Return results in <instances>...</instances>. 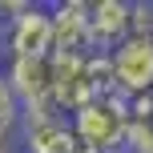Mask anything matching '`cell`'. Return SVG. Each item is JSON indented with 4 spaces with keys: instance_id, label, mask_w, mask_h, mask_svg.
I'll return each instance as SVG.
<instances>
[{
    "instance_id": "cell-6",
    "label": "cell",
    "mask_w": 153,
    "mask_h": 153,
    "mask_svg": "<svg viewBox=\"0 0 153 153\" xmlns=\"http://www.w3.org/2000/svg\"><path fill=\"white\" fill-rule=\"evenodd\" d=\"M89 28H93L97 53H113L121 40L133 36L129 4L125 0H89Z\"/></svg>"
},
{
    "instance_id": "cell-7",
    "label": "cell",
    "mask_w": 153,
    "mask_h": 153,
    "mask_svg": "<svg viewBox=\"0 0 153 153\" xmlns=\"http://www.w3.org/2000/svg\"><path fill=\"white\" fill-rule=\"evenodd\" d=\"M129 153H153V89L129 101Z\"/></svg>"
},
{
    "instance_id": "cell-4",
    "label": "cell",
    "mask_w": 153,
    "mask_h": 153,
    "mask_svg": "<svg viewBox=\"0 0 153 153\" xmlns=\"http://www.w3.org/2000/svg\"><path fill=\"white\" fill-rule=\"evenodd\" d=\"M4 81L20 109H53V56H16L4 65Z\"/></svg>"
},
{
    "instance_id": "cell-3",
    "label": "cell",
    "mask_w": 153,
    "mask_h": 153,
    "mask_svg": "<svg viewBox=\"0 0 153 153\" xmlns=\"http://www.w3.org/2000/svg\"><path fill=\"white\" fill-rule=\"evenodd\" d=\"M48 20H53V56H93V28H89V0H65V4L48 8Z\"/></svg>"
},
{
    "instance_id": "cell-8",
    "label": "cell",
    "mask_w": 153,
    "mask_h": 153,
    "mask_svg": "<svg viewBox=\"0 0 153 153\" xmlns=\"http://www.w3.org/2000/svg\"><path fill=\"white\" fill-rule=\"evenodd\" d=\"M20 133V101L12 97L4 73H0V141H16Z\"/></svg>"
},
{
    "instance_id": "cell-9",
    "label": "cell",
    "mask_w": 153,
    "mask_h": 153,
    "mask_svg": "<svg viewBox=\"0 0 153 153\" xmlns=\"http://www.w3.org/2000/svg\"><path fill=\"white\" fill-rule=\"evenodd\" d=\"M0 153H16V141H0Z\"/></svg>"
},
{
    "instance_id": "cell-2",
    "label": "cell",
    "mask_w": 153,
    "mask_h": 153,
    "mask_svg": "<svg viewBox=\"0 0 153 153\" xmlns=\"http://www.w3.org/2000/svg\"><path fill=\"white\" fill-rule=\"evenodd\" d=\"M109 69H113V89L125 101L141 97L153 89V36H129L109 53Z\"/></svg>"
},
{
    "instance_id": "cell-1",
    "label": "cell",
    "mask_w": 153,
    "mask_h": 153,
    "mask_svg": "<svg viewBox=\"0 0 153 153\" xmlns=\"http://www.w3.org/2000/svg\"><path fill=\"white\" fill-rule=\"evenodd\" d=\"M73 133L81 145L93 153H129V101L121 93L109 97H93L69 117Z\"/></svg>"
},
{
    "instance_id": "cell-5",
    "label": "cell",
    "mask_w": 153,
    "mask_h": 153,
    "mask_svg": "<svg viewBox=\"0 0 153 153\" xmlns=\"http://www.w3.org/2000/svg\"><path fill=\"white\" fill-rule=\"evenodd\" d=\"M4 48H8V61H16V56H53V20H48V8L28 4L20 16L4 20Z\"/></svg>"
},
{
    "instance_id": "cell-10",
    "label": "cell",
    "mask_w": 153,
    "mask_h": 153,
    "mask_svg": "<svg viewBox=\"0 0 153 153\" xmlns=\"http://www.w3.org/2000/svg\"><path fill=\"white\" fill-rule=\"evenodd\" d=\"M0 40H4V20H0Z\"/></svg>"
}]
</instances>
